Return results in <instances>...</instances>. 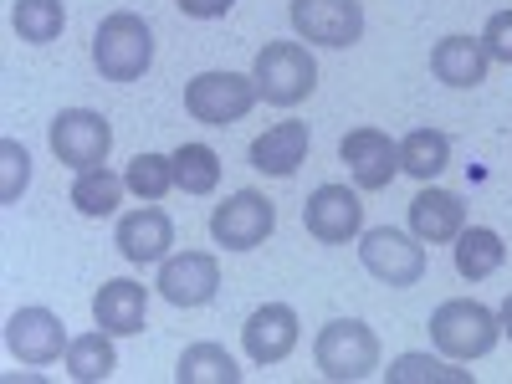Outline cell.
I'll return each mask as SVG.
<instances>
[{"mask_svg": "<svg viewBox=\"0 0 512 384\" xmlns=\"http://www.w3.org/2000/svg\"><path fill=\"white\" fill-rule=\"evenodd\" d=\"M154 62V31L134 11H113L93 31V67L108 82H139Z\"/></svg>", "mask_w": 512, "mask_h": 384, "instance_id": "cell-1", "label": "cell"}, {"mask_svg": "<svg viewBox=\"0 0 512 384\" xmlns=\"http://www.w3.org/2000/svg\"><path fill=\"white\" fill-rule=\"evenodd\" d=\"M497 338H502V318L482 308L477 297H451L431 313V344L446 359H482L497 349Z\"/></svg>", "mask_w": 512, "mask_h": 384, "instance_id": "cell-2", "label": "cell"}, {"mask_svg": "<svg viewBox=\"0 0 512 384\" xmlns=\"http://www.w3.org/2000/svg\"><path fill=\"white\" fill-rule=\"evenodd\" d=\"M251 77H256V93L272 108H297L318 88V62L303 41H267L251 62Z\"/></svg>", "mask_w": 512, "mask_h": 384, "instance_id": "cell-3", "label": "cell"}, {"mask_svg": "<svg viewBox=\"0 0 512 384\" xmlns=\"http://www.w3.org/2000/svg\"><path fill=\"white\" fill-rule=\"evenodd\" d=\"M313 359H318V369H323L328 379L359 384V379H369V374L379 369V338H374V328L359 323V318H333V323H323V333L313 338Z\"/></svg>", "mask_w": 512, "mask_h": 384, "instance_id": "cell-4", "label": "cell"}, {"mask_svg": "<svg viewBox=\"0 0 512 384\" xmlns=\"http://www.w3.org/2000/svg\"><path fill=\"white\" fill-rule=\"evenodd\" d=\"M256 98H262L256 93V77H246V72H200L185 82V113L205 128L241 123Z\"/></svg>", "mask_w": 512, "mask_h": 384, "instance_id": "cell-5", "label": "cell"}, {"mask_svg": "<svg viewBox=\"0 0 512 384\" xmlns=\"http://www.w3.org/2000/svg\"><path fill=\"white\" fill-rule=\"evenodd\" d=\"M47 139L67 169H98L108 164V149H113V123L93 108H62L47 128Z\"/></svg>", "mask_w": 512, "mask_h": 384, "instance_id": "cell-6", "label": "cell"}, {"mask_svg": "<svg viewBox=\"0 0 512 384\" xmlns=\"http://www.w3.org/2000/svg\"><path fill=\"white\" fill-rule=\"evenodd\" d=\"M359 262L384 287H415L425 277V241H415L395 226H374L359 236Z\"/></svg>", "mask_w": 512, "mask_h": 384, "instance_id": "cell-7", "label": "cell"}, {"mask_svg": "<svg viewBox=\"0 0 512 384\" xmlns=\"http://www.w3.org/2000/svg\"><path fill=\"white\" fill-rule=\"evenodd\" d=\"M287 16H292L297 41H313V47H354L364 36L359 0H292Z\"/></svg>", "mask_w": 512, "mask_h": 384, "instance_id": "cell-8", "label": "cell"}, {"mask_svg": "<svg viewBox=\"0 0 512 384\" xmlns=\"http://www.w3.org/2000/svg\"><path fill=\"white\" fill-rule=\"evenodd\" d=\"M277 226V210L267 195L256 190H236L226 205L210 210V236H216V246L226 251H256Z\"/></svg>", "mask_w": 512, "mask_h": 384, "instance_id": "cell-9", "label": "cell"}, {"mask_svg": "<svg viewBox=\"0 0 512 384\" xmlns=\"http://www.w3.org/2000/svg\"><path fill=\"white\" fill-rule=\"evenodd\" d=\"M159 297L175 308H205L221 292V262L210 251H180L159 262Z\"/></svg>", "mask_w": 512, "mask_h": 384, "instance_id": "cell-10", "label": "cell"}, {"mask_svg": "<svg viewBox=\"0 0 512 384\" xmlns=\"http://www.w3.org/2000/svg\"><path fill=\"white\" fill-rule=\"evenodd\" d=\"M303 226L323 246H344L364 231V205L349 185H318L303 205Z\"/></svg>", "mask_w": 512, "mask_h": 384, "instance_id": "cell-11", "label": "cell"}, {"mask_svg": "<svg viewBox=\"0 0 512 384\" xmlns=\"http://www.w3.org/2000/svg\"><path fill=\"white\" fill-rule=\"evenodd\" d=\"M67 344H72L67 323L52 308H16L6 323V349L21 364H57V359H67Z\"/></svg>", "mask_w": 512, "mask_h": 384, "instance_id": "cell-12", "label": "cell"}, {"mask_svg": "<svg viewBox=\"0 0 512 384\" xmlns=\"http://www.w3.org/2000/svg\"><path fill=\"white\" fill-rule=\"evenodd\" d=\"M113 246L123 251V262L134 267H154L169 256L175 246V221H169V210H159V200H144L139 210H128L113 231Z\"/></svg>", "mask_w": 512, "mask_h": 384, "instance_id": "cell-13", "label": "cell"}, {"mask_svg": "<svg viewBox=\"0 0 512 384\" xmlns=\"http://www.w3.org/2000/svg\"><path fill=\"white\" fill-rule=\"evenodd\" d=\"M338 159L349 164V175L359 190H384L400 175V144L384 134V128H354L338 144Z\"/></svg>", "mask_w": 512, "mask_h": 384, "instance_id": "cell-14", "label": "cell"}, {"mask_svg": "<svg viewBox=\"0 0 512 384\" xmlns=\"http://www.w3.org/2000/svg\"><path fill=\"white\" fill-rule=\"evenodd\" d=\"M241 344H246V359L251 364H282L292 349H297V313L287 303H262L246 328H241Z\"/></svg>", "mask_w": 512, "mask_h": 384, "instance_id": "cell-15", "label": "cell"}, {"mask_svg": "<svg viewBox=\"0 0 512 384\" xmlns=\"http://www.w3.org/2000/svg\"><path fill=\"white\" fill-rule=\"evenodd\" d=\"M149 318V287H139L134 277H113L93 292V323L113 338H134L144 333Z\"/></svg>", "mask_w": 512, "mask_h": 384, "instance_id": "cell-16", "label": "cell"}, {"mask_svg": "<svg viewBox=\"0 0 512 384\" xmlns=\"http://www.w3.org/2000/svg\"><path fill=\"white\" fill-rule=\"evenodd\" d=\"M308 144H313V134H308L303 118L272 123L267 134L251 139V169H262L272 180H287V175H297V164L308 159Z\"/></svg>", "mask_w": 512, "mask_h": 384, "instance_id": "cell-17", "label": "cell"}, {"mask_svg": "<svg viewBox=\"0 0 512 384\" xmlns=\"http://www.w3.org/2000/svg\"><path fill=\"white\" fill-rule=\"evenodd\" d=\"M466 231V205L451 190H420L410 200V236L425 246H446Z\"/></svg>", "mask_w": 512, "mask_h": 384, "instance_id": "cell-18", "label": "cell"}, {"mask_svg": "<svg viewBox=\"0 0 512 384\" xmlns=\"http://www.w3.org/2000/svg\"><path fill=\"white\" fill-rule=\"evenodd\" d=\"M487 47L472 36H446L436 41L431 52V72L446 82V88H477V82H487Z\"/></svg>", "mask_w": 512, "mask_h": 384, "instance_id": "cell-19", "label": "cell"}, {"mask_svg": "<svg viewBox=\"0 0 512 384\" xmlns=\"http://www.w3.org/2000/svg\"><path fill=\"white\" fill-rule=\"evenodd\" d=\"M502 262H507V246H502V236L492 226H466L456 236V272L466 282H487Z\"/></svg>", "mask_w": 512, "mask_h": 384, "instance_id": "cell-20", "label": "cell"}, {"mask_svg": "<svg viewBox=\"0 0 512 384\" xmlns=\"http://www.w3.org/2000/svg\"><path fill=\"white\" fill-rule=\"evenodd\" d=\"M446 164H451V139L441 134V128H415V134L400 139V169L405 175L431 185Z\"/></svg>", "mask_w": 512, "mask_h": 384, "instance_id": "cell-21", "label": "cell"}, {"mask_svg": "<svg viewBox=\"0 0 512 384\" xmlns=\"http://www.w3.org/2000/svg\"><path fill=\"white\" fill-rule=\"evenodd\" d=\"M118 369V354H113V333H77L67 344V374L82 379V384H98V379H113Z\"/></svg>", "mask_w": 512, "mask_h": 384, "instance_id": "cell-22", "label": "cell"}, {"mask_svg": "<svg viewBox=\"0 0 512 384\" xmlns=\"http://www.w3.org/2000/svg\"><path fill=\"white\" fill-rule=\"evenodd\" d=\"M123 190H128V180L123 175H113L108 164H98V169H77V185H72V205L82 210V216H113L118 210V200H123Z\"/></svg>", "mask_w": 512, "mask_h": 384, "instance_id": "cell-23", "label": "cell"}, {"mask_svg": "<svg viewBox=\"0 0 512 384\" xmlns=\"http://www.w3.org/2000/svg\"><path fill=\"white\" fill-rule=\"evenodd\" d=\"M175 379L180 384H241V369L221 344H190L175 364Z\"/></svg>", "mask_w": 512, "mask_h": 384, "instance_id": "cell-24", "label": "cell"}, {"mask_svg": "<svg viewBox=\"0 0 512 384\" xmlns=\"http://www.w3.org/2000/svg\"><path fill=\"white\" fill-rule=\"evenodd\" d=\"M169 159H175V190L210 195V190L221 185V154L210 149V144H180Z\"/></svg>", "mask_w": 512, "mask_h": 384, "instance_id": "cell-25", "label": "cell"}, {"mask_svg": "<svg viewBox=\"0 0 512 384\" xmlns=\"http://www.w3.org/2000/svg\"><path fill=\"white\" fill-rule=\"evenodd\" d=\"M11 26H16L21 41H31V47H47V41L62 36L67 11H62V0H16V6H11Z\"/></svg>", "mask_w": 512, "mask_h": 384, "instance_id": "cell-26", "label": "cell"}, {"mask_svg": "<svg viewBox=\"0 0 512 384\" xmlns=\"http://www.w3.org/2000/svg\"><path fill=\"white\" fill-rule=\"evenodd\" d=\"M390 384H472V374L446 364V359H431V354H400L390 369H384Z\"/></svg>", "mask_w": 512, "mask_h": 384, "instance_id": "cell-27", "label": "cell"}, {"mask_svg": "<svg viewBox=\"0 0 512 384\" xmlns=\"http://www.w3.org/2000/svg\"><path fill=\"white\" fill-rule=\"evenodd\" d=\"M128 190H134L139 200H164L169 190H175V159L169 154H139L134 164H128Z\"/></svg>", "mask_w": 512, "mask_h": 384, "instance_id": "cell-28", "label": "cell"}, {"mask_svg": "<svg viewBox=\"0 0 512 384\" xmlns=\"http://www.w3.org/2000/svg\"><path fill=\"white\" fill-rule=\"evenodd\" d=\"M0 164H6V180H0V205H16L26 180H31V154L16 139H0Z\"/></svg>", "mask_w": 512, "mask_h": 384, "instance_id": "cell-29", "label": "cell"}, {"mask_svg": "<svg viewBox=\"0 0 512 384\" xmlns=\"http://www.w3.org/2000/svg\"><path fill=\"white\" fill-rule=\"evenodd\" d=\"M482 47H487L492 62H507V67H512V11H497V16L487 21Z\"/></svg>", "mask_w": 512, "mask_h": 384, "instance_id": "cell-30", "label": "cell"}, {"mask_svg": "<svg viewBox=\"0 0 512 384\" xmlns=\"http://www.w3.org/2000/svg\"><path fill=\"white\" fill-rule=\"evenodd\" d=\"M180 6V16H190V21H221L236 0H175Z\"/></svg>", "mask_w": 512, "mask_h": 384, "instance_id": "cell-31", "label": "cell"}, {"mask_svg": "<svg viewBox=\"0 0 512 384\" xmlns=\"http://www.w3.org/2000/svg\"><path fill=\"white\" fill-rule=\"evenodd\" d=\"M497 318H502V333L512 338V297H507V303H502V313H497Z\"/></svg>", "mask_w": 512, "mask_h": 384, "instance_id": "cell-32", "label": "cell"}]
</instances>
